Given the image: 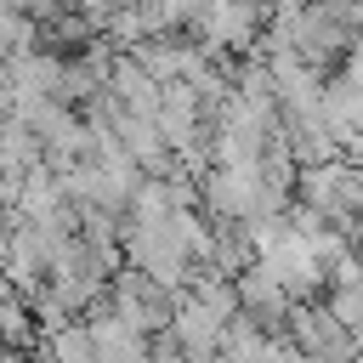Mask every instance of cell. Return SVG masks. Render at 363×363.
I'll use <instances>...</instances> for the list:
<instances>
[{"label": "cell", "mask_w": 363, "mask_h": 363, "mask_svg": "<svg viewBox=\"0 0 363 363\" xmlns=\"http://www.w3.org/2000/svg\"><path fill=\"white\" fill-rule=\"evenodd\" d=\"M335 318H340V323H363V284H357V278L340 289V301H335Z\"/></svg>", "instance_id": "cell-1"}]
</instances>
